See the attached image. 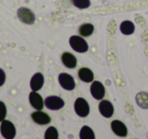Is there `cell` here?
<instances>
[{
  "mask_svg": "<svg viewBox=\"0 0 148 139\" xmlns=\"http://www.w3.org/2000/svg\"><path fill=\"white\" fill-rule=\"evenodd\" d=\"M69 45L77 53H85L88 51V44L81 36H71L69 39Z\"/></svg>",
  "mask_w": 148,
  "mask_h": 139,
  "instance_id": "obj_1",
  "label": "cell"
},
{
  "mask_svg": "<svg viewBox=\"0 0 148 139\" xmlns=\"http://www.w3.org/2000/svg\"><path fill=\"white\" fill-rule=\"evenodd\" d=\"M74 111L76 113L77 116L84 118L89 115V105L87 100L83 98H77L74 102Z\"/></svg>",
  "mask_w": 148,
  "mask_h": 139,
  "instance_id": "obj_2",
  "label": "cell"
},
{
  "mask_svg": "<svg viewBox=\"0 0 148 139\" xmlns=\"http://www.w3.org/2000/svg\"><path fill=\"white\" fill-rule=\"evenodd\" d=\"M0 132L3 138L5 139H13L16 134V129L12 122L8 120H3L0 126Z\"/></svg>",
  "mask_w": 148,
  "mask_h": 139,
  "instance_id": "obj_3",
  "label": "cell"
},
{
  "mask_svg": "<svg viewBox=\"0 0 148 139\" xmlns=\"http://www.w3.org/2000/svg\"><path fill=\"white\" fill-rule=\"evenodd\" d=\"M16 14L19 21L23 23H25V25H33L36 21L35 13L29 8H27V7H19L17 9Z\"/></svg>",
  "mask_w": 148,
  "mask_h": 139,
  "instance_id": "obj_4",
  "label": "cell"
},
{
  "mask_svg": "<svg viewBox=\"0 0 148 139\" xmlns=\"http://www.w3.org/2000/svg\"><path fill=\"white\" fill-rule=\"evenodd\" d=\"M46 108L49 109L51 111H58L60 109H62L65 105V102L63 100V98H61L60 96H50L48 98H46V100H44Z\"/></svg>",
  "mask_w": 148,
  "mask_h": 139,
  "instance_id": "obj_5",
  "label": "cell"
},
{
  "mask_svg": "<svg viewBox=\"0 0 148 139\" xmlns=\"http://www.w3.org/2000/svg\"><path fill=\"white\" fill-rule=\"evenodd\" d=\"M58 81H59L60 85L62 86V88L66 90H73L75 88V80L72 77L70 74L68 73H60L58 76Z\"/></svg>",
  "mask_w": 148,
  "mask_h": 139,
  "instance_id": "obj_6",
  "label": "cell"
},
{
  "mask_svg": "<svg viewBox=\"0 0 148 139\" xmlns=\"http://www.w3.org/2000/svg\"><path fill=\"white\" fill-rule=\"evenodd\" d=\"M90 94L95 100H103L106 94V89L101 81H92L90 85Z\"/></svg>",
  "mask_w": 148,
  "mask_h": 139,
  "instance_id": "obj_7",
  "label": "cell"
},
{
  "mask_svg": "<svg viewBox=\"0 0 148 139\" xmlns=\"http://www.w3.org/2000/svg\"><path fill=\"white\" fill-rule=\"evenodd\" d=\"M29 100L31 106L37 111H42L44 108V106H45L43 98H42L41 94H38V92L32 90L31 94H29Z\"/></svg>",
  "mask_w": 148,
  "mask_h": 139,
  "instance_id": "obj_8",
  "label": "cell"
},
{
  "mask_svg": "<svg viewBox=\"0 0 148 139\" xmlns=\"http://www.w3.org/2000/svg\"><path fill=\"white\" fill-rule=\"evenodd\" d=\"M111 128L112 131L119 137H126L128 135V129L122 121L114 120L111 123Z\"/></svg>",
  "mask_w": 148,
  "mask_h": 139,
  "instance_id": "obj_9",
  "label": "cell"
},
{
  "mask_svg": "<svg viewBox=\"0 0 148 139\" xmlns=\"http://www.w3.org/2000/svg\"><path fill=\"white\" fill-rule=\"evenodd\" d=\"M32 120L39 125H48L51 122V117L42 111H36L31 115Z\"/></svg>",
  "mask_w": 148,
  "mask_h": 139,
  "instance_id": "obj_10",
  "label": "cell"
},
{
  "mask_svg": "<svg viewBox=\"0 0 148 139\" xmlns=\"http://www.w3.org/2000/svg\"><path fill=\"white\" fill-rule=\"evenodd\" d=\"M99 111L105 118H111L114 115V106L110 100H101L99 105Z\"/></svg>",
  "mask_w": 148,
  "mask_h": 139,
  "instance_id": "obj_11",
  "label": "cell"
},
{
  "mask_svg": "<svg viewBox=\"0 0 148 139\" xmlns=\"http://www.w3.org/2000/svg\"><path fill=\"white\" fill-rule=\"evenodd\" d=\"M44 82H45V78L44 75L41 72H37L35 73L31 78V82H29V86H31L32 90L34 92H38L40 90L44 85Z\"/></svg>",
  "mask_w": 148,
  "mask_h": 139,
  "instance_id": "obj_12",
  "label": "cell"
},
{
  "mask_svg": "<svg viewBox=\"0 0 148 139\" xmlns=\"http://www.w3.org/2000/svg\"><path fill=\"white\" fill-rule=\"evenodd\" d=\"M61 61L65 67L69 68V69H73L76 67L77 65V59L76 57L72 53L69 52H64L61 56Z\"/></svg>",
  "mask_w": 148,
  "mask_h": 139,
  "instance_id": "obj_13",
  "label": "cell"
},
{
  "mask_svg": "<svg viewBox=\"0 0 148 139\" xmlns=\"http://www.w3.org/2000/svg\"><path fill=\"white\" fill-rule=\"evenodd\" d=\"M78 77L80 80H82L83 82H86V83H89V82L93 81V78H95V75H93V72L91 71L89 68L87 67H82L78 70Z\"/></svg>",
  "mask_w": 148,
  "mask_h": 139,
  "instance_id": "obj_14",
  "label": "cell"
},
{
  "mask_svg": "<svg viewBox=\"0 0 148 139\" xmlns=\"http://www.w3.org/2000/svg\"><path fill=\"white\" fill-rule=\"evenodd\" d=\"M120 31L123 35L130 36L135 32V25L131 21H124L120 25Z\"/></svg>",
  "mask_w": 148,
  "mask_h": 139,
  "instance_id": "obj_15",
  "label": "cell"
},
{
  "mask_svg": "<svg viewBox=\"0 0 148 139\" xmlns=\"http://www.w3.org/2000/svg\"><path fill=\"white\" fill-rule=\"evenodd\" d=\"M78 32L81 37H83V38L90 37L93 34V32H95V27H93V25H91V23H83V25H81L80 27H79Z\"/></svg>",
  "mask_w": 148,
  "mask_h": 139,
  "instance_id": "obj_16",
  "label": "cell"
},
{
  "mask_svg": "<svg viewBox=\"0 0 148 139\" xmlns=\"http://www.w3.org/2000/svg\"><path fill=\"white\" fill-rule=\"evenodd\" d=\"M136 103L142 109H148V92H141L136 96Z\"/></svg>",
  "mask_w": 148,
  "mask_h": 139,
  "instance_id": "obj_17",
  "label": "cell"
},
{
  "mask_svg": "<svg viewBox=\"0 0 148 139\" xmlns=\"http://www.w3.org/2000/svg\"><path fill=\"white\" fill-rule=\"evenodd\" d=\"M79 138L80 139H95L93 130L89 126H82L79 131Z\"/></svg>",
  "mask_w": 148,
  "mask_h": 139,
  "instance_id": "obj_18",
  "label": "cell"
},
{
  "mask_svg": "<svg viewBox=\"0 0 148 139\" xmlns=\"http://www.w3.org/2000/svg\"><path fill=\"white\" fill-rule=\"evenodd\" d=\"M59 138V133L55 127L51 126L46 130L45 132V139H58Z\"/></svg>",
  "mask_w": 148,
  "mask_h": 139,
  "instance_id": "obj_19",
  "label": "cell"
},
{
  "mask_svg": "<svg viewBox=\"0 0 148 139\" xmlns=\"http://www.w3.org/2000/svg\"><path fill=\"white\" fill-rule=\"evenodd\" d=\"M71 2L79 9H86L90 6V0H71Z\"/></svg>",
  "mask_w": 148,
  "mask_h": 139,
  "instance_id": "obj_20",
  "label": "cell"
},
{
  "mask_svg": "<svg viewBox=\"0 0 148 139\" xmlns=\"http://www.w3.org/2000/svg\"><path fill=\"white\" fill-rule=\"evenodd\" d=\"M7 114V109L6 106L3 102L0 100V123L2 122L3 120H5V117H6Z\"/></svg>",
  "mask_w": 148,
  "mask_h": 139,
  "instance_id": "obj_21",
  "label": "cell"
},
{
  "mask_svg": "<svg viewBox=\"0 0 148 139\" xmlns=\"http://www.w3.org/2000/svg\"><path fill=\"white\" fill-rule=\"evenodd\" d=\"M5 79H6V75H5V72L2 68H0V87L4 84Z\"/></svg>",
  "mask_w": 148,
  "mask_h": 139,
  "instance_id": "obj_22",
  "label": "cell"
},
{
  "mask_svg": "<svg viewBox=\"0 0 148 139\" xmlns=\"http://www.w3.org/2000/svg\"><path fill=\"white\" fill-rule=\"evenodd\" d=\"M147 138H148V135H147Z\"/></svg>",
  "mask_w": 148,
  "mask_h": 139,
  "instance_id": "obj_23",
  "label": "cell"
}]
</instances>
